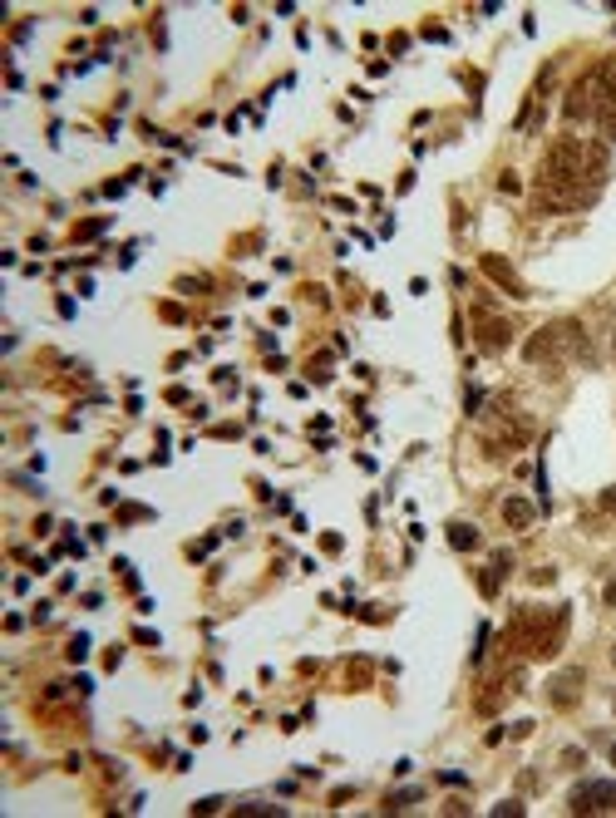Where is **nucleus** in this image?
<instances>
[{
	"label": "nucleus",
	"mask_w": 616,
	"mask_h": 818,
	"mask_svg": "<svg viewBox=\"0 0 616 818\" xmlns=\"http://www.w3.org/2000/svg\"><path fill=\"white\" fill-rule=\"evenodd\" d=\"M612 661H616V651H612Z\"/></svg>",
	"instance_id": "ddd939ff"
},
{
	"label": "nucleus",
	"mask_w": 616,
	"mask_h": 818,
	"mask_svg": "<svg viewBox=\"0 0 616 818\" xmlns=\"http://www.w3.org/2000/svg\"><path fill=\"white\" fill-rule=\"evenodd\" d=\"M612 764H616V744H612Z\"/></svg>",
	"instance_id": "f8f14e48"
},
{
	"label": "nucleus",
	"mask_w": 616,
	"mask_h": 818,
	"mask_svg": "<svg viewBox=\"0 0 616 818\" xmlns=\"http://www.w3.org/2000/svg\"><path fill=\"white\" fill-rule=\"evenodd\" d=\"M84 656H89V636H74L69 641V661H84Z\"/></svg>",
	"instance_id": "9b49d317"
},
{
	"label": "nucleus",
	"mask_w": 616,
	"mask_h": 818,
	"mask_svg": "<svg viewBox=\"0 0 616 818\" xmlns=\"http://www.w3.org/2000/svg\"><path fill=\"white\" fill-rule=\"evenodd\" d=\"M607 173H612V158L602 143L562 138V143H552V153L537 168V207L542 212H582V207L597 203Z\"/></svg>",
	"instance_id": "f257e3e1"
},
{
	"label": "nucleus",
	"mask_w": 616,
	"mask_h": 818,
	"mask_svg": "<svg viewBox=\"0 0 616 818\" xmlns=\"http://www.w3.org/2000/svg\"><path fill=\"white\" fill-rule=\"evenodd\" d=\"M587 350V340H582V325L577 320H552V325H542L527 345H522V355L532 360V365H542V360H567V355H582Z\"/></svg>",
	"instance_id": "f03ea898"
},
{
	"label": "nucleus",
	"mask_w": 616,
	"mask_h": 818,
	"mask_svg": "<svg viewBox=\"0 0 616 818\" xmlns=\"http://www.w3.org/2000/svg\"><path fill=\"white\" fill-rule=\"evenodd\" d=\"M474 330H478V345H483V350H503V345L513 340V320H503V315H488L483 306L474 310Z\"/></svg>",
	"instance_id": "20e7f679"
},
{
	"label": "nucleus",
	"mask_w": 616,
	"mask_h": 818,
	"mask_svg": "<svg viewBox=\"0 0 616 818\" xmlns=\"http://www.w3.org/2000/svg\"><path fill=\"white\" fill-rule=\"evenodd\" d=\"M483 271H488V276H493V281H498V286H503L513 301H522V296H527V286L517 281V271L508 267V262H503V257H498V252H483Z\"/></svg>",
	"instance_id": "0eeeda50"
},
{
	"label": "nucleus",
	"mask_w": 616,
	"mask_h": 818,
	"mask_svg": "<svg viewBox=\"0 0 616 818\" xmlns=\"http://www.w3.org/2000/svg\"><path fill=\"white\" fill-rule=\"evenodd\" d=\"M503 517H508V527H527L537 512H532V503H527V498H508V503H503Z\"/></svg>",
	"instance_id": "9d476101"
},
{
	"label": "nucleus",
	"mask_w": 616,
	"mask_h": 818,
	"mask_svg": "<svg viewBox=\"0 0 616 818\" xmlns=\"http://www.w3.org/2000/svg\"><path fill=\"white\" fill-rule=\"evenodd\" d=\"M592 118H597V128L607 133L616 143V55L597 69V99H592Z\"/></svg>",
	"instance_id": "7ed1b4c3"
},
{
	"label": "nucleus",
	"mask_w": 616,
	"mask_h": 818,
	"mask_svg": "<svg viewBox=\"0 0 616 818\" xmlns=\"http://www.w3.org/2000/svg\"><path fill=\"white\" fill-rule=\"evenodd\" d=\"M547 695H552V705H557V710H572V705L582 700V671H577V666H567L562 676H552V690H547Z\"/></svg>",
	"instance_id": "39448f33"
},
{
	"label": "nucleus",
	"mask_w": 616,
	"mask_h": 818,
	"mask_svg": "<svg viewBox=\"0 0 616 818\" xmlns=\"http://www.w3.org/2000/svg\"><path fill=\"white\" fill-rule=\"evenodd\" d=\"M508 572H513V557H508V552H498V557H493V567L483 572V592L493 597V592L503 587V577H508Z\"/></svg>",
	"instance_id": "6e6552de"
},
{
	"label": "nucleus",
	"mask_w": 616,
	"mask_h": 818,
	"mask_svg": "<svg viewBox=\"0 0 616 818\" xmlns=\"http://www.w3.org/2000/svg\"><path fill=\"white\" fill-rule=\"evenodd\" d=\"M592 99H597V74H582V79H577V89L567 94V103H562V113H567L572 123H582V118L592 113Z\"/></svg>",
	"instance_id": "423d86ee"
},
{
	"label": "nucleus",
	"mask_w": 616,
	"mask_h": 818,
	"mask_svg": "<svg viewBox=\"0 0 616 818\" xmlns=\"http://www.w3.org/2000/svg\"><path fill=\"white\" fill-rule=\"evenodd\" d=\"M449 547L474 552V547H478V527H469V522H449Z\"/></svg>",
	"instance_id": "1a4fd4ad"
}]
</instances>
